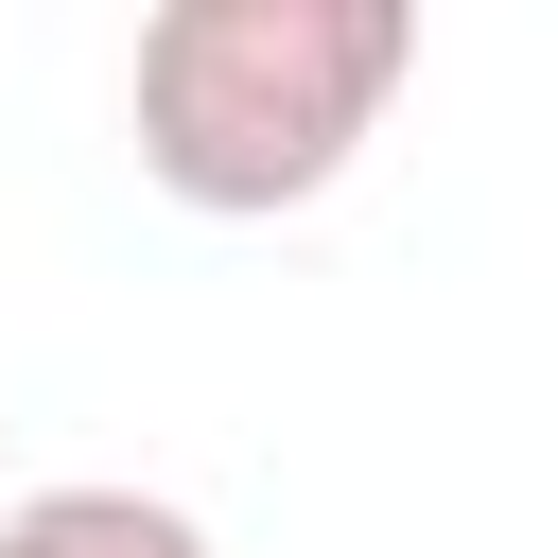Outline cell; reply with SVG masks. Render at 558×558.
Instances as JSON below:
<instances>
[{
	"label": "cell",
	"mask_w": 558,
	"mask_h": 558,
	"mask_svg": "<svg viewBox=\"0 0 558 558\" xmlns=\"http://www.w3.org/2000/svg\"><path fill=\"white\" fill-rule=\"evenodd\" d=\"M401 87H418L401 0H157L140 70H122V140H140V174L174 209L279 227L384 140Z\"/></svg>",
	"instance_id": "cell-1"
},
{
	"label": "cell",
	"mask_w": 558,
	"mask_h": 558,
	"mask_svg": "<svg viewBox=\"0 0 558 558\" xmlns=\"http://www.w3.org/2000/svg\"><path fill=\"white\" fill-rule=\"evenodd\" d=\"M0 558H227L174 488H122V471H70V488H17L0 506Z\"/></svg>",
	"instance_id": "cell-2"
}]
</instances>
